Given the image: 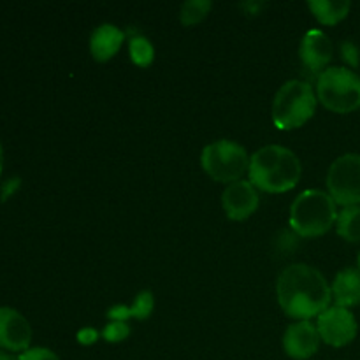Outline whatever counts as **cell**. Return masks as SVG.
I'll return each mask as SVG.
<instances>
[{
	"label": "cell",
	"mask_w": 360,
	"mask_h": 360,
	"mask_svg": "<svg viewBox=\"0 0 360 360\" xmlns=\"http://www.w3.org/2000/svg\"><path fill=\"white\" fill-rule=\"evenodd\" d=\"M301 171L297 155L278 144L260 148L250 158V183L267 193H283L292 190L301 179Z\"/></svg>",
	"instance_id": "2"
},
{
	"label": "cell",
	"mask_w": 360,
	"mask_h": 360,
	"mask_svg": "<svg viewBox=\"0 0 360 360\" xmlns=\"http://www.w3.org/2000/svg\"><path fill=\"white\" fill-rule=\"evenodd\" d=\"M336 202L322 190H306L290 207V227L299 238H320L338 221Z\"/></svg>",
	"instance_id": "3"
},
{
	"label": "cell",
	"mask_w": 360,
	"mask_h": 360,
	"mask_svg": "<svg viewBox=\"0 0 360 360\" xmlns=\"http://www.w3.org/2000/svg\"><path fill=\"white\" fill-rule=\"evenodd\" d=\"M211 11V2L210 0H188L181 6L179 11V20L185 27L190 25H197L204 20V18L210 14Z\"/></svg>",
	"instance_id": "17"
},
{
	"label": "cell",
	"mask_w": 360,
	"mask_h": 360,
	"mask_svg": "<svg viewBox=\"0 0 360 360\" xmlns=\"http://www.w3.org/2000/svg\"><path fill=\"white\" fill-rule=\"evenodd\" d=\"M320 340L330 347H347L357 336V320L354 313L341 306H330L327 311L319 316L316 322Z\"/></svg>",
	"instance_id": "8"
},
{
	"label": "cell",
	"mask_w": 360,
	"mask_h": 360,
	"mask_svg": "<svg viewBox=\"0 0 360 360\" xmlns=\"http://www.w3.org/2000/svg\"><path fill=\"white\" fill-rule=\"evenodd\" d=\"M221 206L231 220L241 221L252 217L259 207V193L250 181L231 183L221 193Z\"/></svg>",
	"instance_id": "10"
},
{
	"label": "cell",
	"mask_w": 360,
	"mask_h": 360,
	"mask_svg": "<svg viewBox=\"0 0 360 360\" xmlns=\"http://www.w3.org/2000/svg\"><path fill=\"white\" fill-rule=\"evenodd\" d=\"M32 341V327L16 309L0 308V348L7 352H27Z\"/></svg>",
	"instance_id": "9"
},
{
	"label": "cell",
	"mask_w": 360,
	"mask_h": 360,
	"mask_svg": "<svg viewBox=\"0 0 360 360\" xmlns=\"http://www.w3.org/2000/svg\"><path fill=\"white\" fill-rule=\"evenodd\" d=\"M333 299L336 306L352 308L360 304V271L357 267H347L340 271L333 283Z\"/></svg>",
	"instance_id": "14"
},
{
	"label": "cell",
	"mask_w": 360,
	"mask_h": 360,
	"mask_svg": "<svg viewBox=\"0 0 360 360\" xmlns=\"http://www.w3.org/2000/svg\"><path fill=\"white\" fill-rule=\"evenodd\" d=\"M357 269L360 271V252H359V255H357Z\"/></svg>",
	"instance_id": "29"
},
{
	"label": "cell",
	"mask_w": 360,
	"mask_h": 360,
	"mask_svg": "<svg viewBox=\"0 0 360 360\" xmlns=\"http://www.w3.org/2000/svg\"><path fill=\"white\" fill-rule=\"evenodd\" d=\"M130 334V327L127 322H109L102 330V336L109 343H120V341L127 340Z\"/></svg>",
	"instance_id": "20"
},
{
	"label": "cell",
	"mask_w": 360,
	"mask_h": 360,
	"mask_svg": "<svg viewBox=\"0 0 360 360\" xmlns=\"http://www.w3.org/2000/svg\"><path fill=\"white\" fill-rule=\"evenodd\" d=\"M129 51L132 62L139 67L151 65V62H153L155 58L153 46H151V42L148 41L146 37H143V35H134V37L130 39Z\"/></svg>",
	"instance_id": "18"
},
{
	"label": "cell",
	"mask_w": 360,
	"mask_h": 360,
	"mask_svg": "<svg viewBox=\"0 0 360 360\" xmlns=\"http://www.w3.org/2000/svg\"><path fill=\"white\" fill-rule=\"evenodd\" d=\"M108 319L111 322H127L129 319H132V313H130L129 306H112L108 311Z\"/></svg>",
	"instance_id": "23"
},
{
	"label": "cell",
	"mask_w": 360,
	"mask_h": 360,
	"mask_svg": "<svg viewBox=\"0 0 360 360\" xmlns=\"http://www.w3.org/2000/svg\"><path fill=\"white\" fill-rule=\"evenodd\" d=\"M125 34L115 25H101L97 30L91 34L90 51L97 62H108L116 53L120 51L123 44Z\"/></svg>",
	"instance_id": "13"
},
{
	"label": "cell",
	"mask_w": 360,
	"mask_h": 360,
	"mask_svg": "<svg viewBox=\"0 0 360 360\" xmlns=\"http://www.w3.org/2000/svg\"><path fill=\"white\" fill-rule=\"evenodd\" d=\"M20 185H21L20 178L7 179V181L2 185V190H0V192H2V199L6 200V199H9V197H13V193L20 188Z\"/></svg>",
	"instance_id": "25"
},
{
	"label": "cell",
	"mask_w": 360,
	"mask_h": 360,
	"mask_svg": "<svg viewBox=\"0 0 360 360\" xmlns=\"http://www.w3.org/2000/svg\"><path fill=\"white\" fill-rule=\"evenodd\" d=\"M338 234L348 243H360V206L345 207L338 214Z\"/></svg>",
	"instance_id": "16"
},
{
	"label": "cell",
	"mask_w": 360,
	"mask_h": 360,
	"mask_svg": "<svg viewBox=\"0 0 360 360\" xmlns=\"http://www.w3.org/2000/svg\"><path fill=\"white\" fill-rule=\"evenodd\" d=\"M320 334L316 326H313L308 320L292 323L283 336L285 354L295 360H308L319 352Z\"/></svg>",
	"instance_id": "11"
},
{
	"label": "cell",
	"mask_w": 360,
	"mask_h": 360,
	"mask_svg": "<svg viewBox=\"0 0 360 360\" xmlns=\"http://www.w3.org/2000/svg\"><path fill=\"white\" fill-rule=\"evenodd\" d=\"M246 6L250 7V11H252V14H257V9H260V7H264V4H246Z\"/></svg>",
	"instance_id": "26"
},
{
	"label": "cell",
	"mask_w": 360,
	"mask_h": 360,
	"mask_svg": "<svg viewBox=\"0 0 360 360\" xmlns=\"http://www.w3.org/2000/svg\"><path fill=\"white\" fill-rule=\"evenodd\" d=\"M316 94L306 81H287L273 102V122L280 130H294L304 125L316 109Z\"/></svg>",
	"instance_id": "4"
},
{
	"label": "cell",
	"mask_w": 360,
	"mask_h": 360,
	"mask_svg": "<svg viewBox=\"0 0 360 360\" xmlns=\"http://www.w3.org/2000/svg\"><path fill=\"white\" fill-rule=\"evenodd\" d=\"M0 360H18V357H13V355L7 354V352H0Z\"/></svg>",
	"instance_id": "27"
},
{
	"label": "cell",
	"mask_w": 360,
	"mask_h": 360,
	"mask_svg": "<svg viewBox=\"0 0 360 360\" xmlns=\"http://www.w3.org/2000/svg\"><path fill=\"white\" fill-rule=\"evenodd\" d=\"M153 306H155V299L153 294L150 290H143L137 294L136 301L134 304L130 306V313H132V319H139V320H146L148 316L153 313Z\"/></svg>",
	"instance_id": "19"
},
{
	"label": "cell",
	"mask_w": 360,
	"mask_h": 360,
	"mask_svg": "<svg viewBox=\"0 0 360 360\" xmlns=\"http://www.w3.org/2000/svg\"><path fill=\"white\" fill-rule=\"evenodd\" d=\"M316 98L323 108L338 115L360 109V77L347 67H329L319 74Z\"/></svg>",
	"instance_id": "5"
},
{
	"label": "cell",
	"mask_w": 360,
	"mask_h": 360,
	"mask_svg": "<svg viewBox=\"0 0 360 360\" xmlns=\"http://www.w3.org/2000/svg\"><path fill=\"white\" fill-rule=\"evenodd\" d=\"M276 295L285 315L302 322L320 316L330 308L333 288L316 267L294 264L278 278Z\"/></svg>",
	"instance_id": "1"
},
{
	"label": "cell",
	"mask_w": 360,
	"mask_h": 360,
	"mask_svg": "<svg viewBox=\"0 0 360 360\" xmlns=\"http://www.w3.org/2000/svg\"><path fill=\"white\" fill-rule=\"evenodd\" d=\"M308 7L319 23L338 25L348 16L352 4L348 0H311Z\"/></svg>",
	"instance_id": "15"
},
{
	"label": "cell",
	"mask_w": 360,
	"mask_h": 360,
	"mask_svg": "<svg viewBox=\"0 0 360 360\" xmlns=\"http://www.w3.org/2000/svg\"><path fill=\"white\" fill-rule=\"evenodd\" d=\"M341 51V58L352 67V69H357L360 65V49L355 42L352 41H345L340 48Z\"/></svg>",
	"instance_id": "21"
},
{
	"label": "cell",
	"mask_w": 360,
	"mask_h": 360,
	"mask_svg": "<svg viewBox=\"0 0 360 360\" xmlns=\"http://www.w3.org/2000/svg\"><path fill=\"white\" fill-rule=\"evenodd\" d=\"M97 340L98 333L95 329H91V327H84V329H81L79 333H77V341H79L81 345H94Z\"/></svg>",
	"instance_id": "24"
},
{
	"label": "cell",
	"mask_w": 360,
	"mask_h": 360,
	"mask_svg": "<svg viewBox=\"0 0 360 360\" xmlns=\"http://www.w3.org/2000/svg\"><path fill=\"white\" fill-rule=\"evenodd\" d=\"M18 360H60L58 355L55 352H51L49 348H28L27 352L20 354Z\"/></svg>",
	"instance_id": "22"
},
{
	"label": "cell",
	"mask_w": 360,
	"mask_h": 360,
	"mask_svg": "<svg viewBox=\"0 0 360 360\" xmlns=\"http://www.w3.org/2000/svg\"><path fill=\"white\" fill-rule=\"evenodd\" d=\"M4 167V150H2V144H0V172H2Z\"/></svg>",
	"instance_id": "28"
},
{
	"label": "cell",
	"mask_w": 360,
	"mask_h": 360,
	"mask_svg": "<svg viewBox=\"0 0 360 360\" xmlns=\"http://www.w3.org/2000/svg\"><path fill=\"white\" fill-rule=\"evenodd\" d=\"M327 188L334 202L343 207L360 204V155L347 153L333 162L327 172Z\"/></svg>",
	"instance_id": "7"
},
{
	"label": "cell",
	"mask_w": 360,
	"mask_h": 360,
	"mask_svg": "<svg viewBox=\"0 0 360 360\" xmlns=\"http://www.w3.org/2000/svg\"><path fill=\"white\" fill-rule=\"evenodd\" d=\"M206 174L218 183H236L248 171L250 157L243 146L232 141H217L207 144L200 155Z\"/></svg>",
	"instance_id": "6"
},
{
	"label": "cell",
	"mask_w": 360,
	"mask_h": 360,
	"mask_svg": "<svg viewBox=\"0 0 360 360\" xmlns=\"http://www.w3.org/2000/svg\"><path fill=\"white\" fill-rule=\"evenodd\" d=\"M333 42L322 30H309L302 37L301 48H299L302 65L315 74H322L326 70V67L333 60Z\"/></svg>",
	"instance_id": "12"
}]
</instances>
